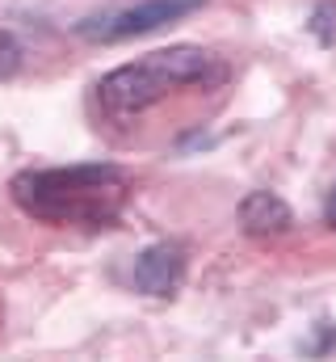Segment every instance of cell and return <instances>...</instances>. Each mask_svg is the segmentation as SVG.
<instances>
[{
  "label": "cell",
  "mask_w": 336,
  "mask_h": 362,
  "mask_svg": "<svg viewBox=\"0 0 336 362\" xmlns=\"http://www.w3.org/2000/svg\"><path fill=\"white\" fill-rule=\"evenodd\" d=\"M223 76H227V68L202 47L148 51L97 81V110L105 118H135V114L168 101L172 93L189 89V85H210Z\"/></svg>",
  "instance_id": "obj_2"
},
{
  "label": "cell",
  "mask_w": 336,
  "mask_h": 362,
  "mask_svg": "<svg viewBox=\"0 0 336 362\" xmlns=\"http://www.w3.org/2000/svg\"><path fill=\"white\" fill-rule=\"evenodd\" d=\"M324 223H328V228H336V185L328 189V198H324Z\"/></svg>",
  "instance_id": "obj_8"
},
{
  "label": "cell",
  "mask_w": 336,
  "mask_h": 362,
  "mask_svg": "<svg viewBox=\"0 0 336 362\" xmlns=\"http://www.w3.org/2000/svg\"><path fill=\"white\" fill-rule=\"evenodd\" d=\"M131 282H135V291H143V295H152V299L176 295L181 282H185V249L172 245V240L148 245V249L135 257V266H131Z\"/></svg>",
  "instance_id": "obj_4"
},
{
  "label": "cell",
  "mask_w": 336,
  "mask_h": 362,
  "mask_svg": "<svg viewBox=\"0 0 336 362\" xmlns=\"http://www.w3.org/2000/svg\"><path fill=\"white\" fill-rule=\"evenodd\" d=\"M240 228L248 236H282V232L294 228V211L286 206L282 194L252 189V194H244V202H240Z\"/></svg>",
  "instance_id": "obj_5"
},
{
  "label": "cell",
  "mask_w": 336,
  "mask_h": 362,
  "mask_svg": "<svg viewBox=\"0 0 336 362\" xmlns=\"http://www.w3.org/2000/svg\"><path fill=\"white\" fill-rule=\"evenodd\" d=\"M307 30L316 34L320 47H336V0H320L307 17Z\"/></svg>",
  "instance_id": "obj_6"
},
{
  "label": "cell",
  "mask_w": 336,
  "mask_h": 362,
  "mask_svg": "<svg viewBox=\"0 0 336 362\" xmlns=\"http://www.w3.org/2000/svg\"><path fill=\"white\" fill-rule=\"evenodd\" d=\"M17 72H21V42L8 30H0V81H13Z\"/></svg>",
  "instance_id": "obj_7"
},
{
  "label": "cell",
  "mask_w": 336,
  "mask_h": 362,
  "mask_svg": "<svg viewBox=\"0 0 336 362\" xmlns=\"http://www.w3.org/2000/svg\"><path fill=\"white\" fill-rule=\"evenodd\" d=\"M206 0H139V4H126V8H109V13H92L76 21V34L88 42H126V38H139V34H152L160 25L181 21L185 13L202 8Z\"/></svg>",
  "instance_id": "obj_3"
},
{
  "label": "cell",
  "mask_w": 336,
  "mask_h": 362,
  "mask_svg": "<svg viewBox=\"0 0 336 362\" xmlns=\"http://www.w3.org/2000/svg\"><path fill=\"white\" fill-rule=\"evenodd\" d=\"M8 198L51 228H109L131 198V173L114 160L25 169L8 181Z\"/></svg>",
  "instance_id": "obj_1"
}]
</instances>
